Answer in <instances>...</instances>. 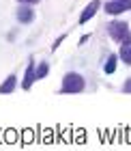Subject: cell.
Here are the masks:
<instances>
[{
    "instance_id": "5bb4252c",
    "label": "cell",
    "mask_w": 131,
    "mask_h": 151,
    "mask_svg": "<svg viewBox=\"0 0 131 151\" xmlns=\"http://www.w3.org/2000/svg\"><path fill=\"white\" fill-rule=\"evenodd\" d=\"M125 2H131V0H125Z\"/></svg>"
},
{
    "instance_id": "30bf717a",
    "label": "cell",
    "mask_w": 131,
    "mask_h": 151,
    "mask_svg": "<svg viewBox=\"0 0 131 151\" xmlns=\"http://www.w3.org/2000/svg\"><path fill=\"white\" fill-rule=\"evenodd\" d=\"M47 73H50V65H47L45 60H43V63H39L37 65V78L43 80V78H47Z\"/></svg>"
},
{
    "instance_id": "8fae6325",
    "label": "cell",
    "mask_w": 131,
    "mask_h": 151,
    "mask_svg": "<svg viewBox=\"0 0 131 151\" xmlns=\"http://www.w3.org/2000/svg\"><path fill=\"white\" fill-rule=\"evenodd\" d=\"M65 39H67V35H60V37H56V39H54V43H52V52H56L58 47H60V43H63Z\"/></svg>"
},
{
    "instance_id": "8992f818",
    "label": "cell",
    "mask_w": 131,
    "mask_h": 151,
    "mask_svg": "<svg viewBox=\"0 0 131 151\" xmlns=\"http://www.w3.org/2000/svg\"><path fill=\"white\" fill-rule=\"evenodd\" d=\"M101 0H90L84 9H82V13H80V19H78V24H88L90 19L99 13V9H101Z\"/></svg>"
},
{
    "instance_id": "9c48e42d",
    "label": "cell",
    "mask_w": 131,
    "mask_h": 151,
    "mask_svg": "<svg viewBox=\"0 0 131 151\" xmlns=\"http://www.w3.org/2000/svg\"><path fill=\"white\" fill-rule=\"evenodd\" d=\"M118 58H120L125 65H129V67H131V41H129V43H120Z\"/></svg>"
},
{
    "instance_id": "5b68a950",
    "label": "cell",
    "mask_w": 131,
    "mask_h": 151,
    "mask_svg": "<svg viewBox=\"0 0 131 151\" xmlns=\"http://www.w3.org/2000/svg\"><path fill=\"white\" fill-rule=\"evenodd\" d=\"M37 80H39L37 78V63H34V58H28L26 69H24V78H22V88L24 91H30Z\"/></svg>"
},
{
    "instance_id": "3957f363",
    "label": "cell",
    "mask_w": 131,
    "mask_h": 151,
    "mask_svg": "<svg viewBox=\"0 0 131 151\" xmlns=\"http://www.w3.org/2000/svg\"><path fill=\"white\" fill-rule=\"evenodd\" d=\"M103 11L108 13L110 17H116V15H122L131 9V2H125V0H108L105 4L101 6Z\"/></svg>"
},
{
    "instance_id": "ba28073f",
    "label": "cell",
    "mask_w": 131,
    "mask_h": 151,
    "mask_svg": "<svg viewBox=\"0 0 131 151\" xmlns=\"http://www.w3.org/2000/svg\"><path fill=\"white\" fill-rule=\"evenodd\" d=\"M118 54H108L105 56V63H103V73H108V76H112L114 71H116V65H118Z\"/></svg>"
},
{
    "instance_id": "6da1fadb",
    "label": "cell",
    "mask_w": 131,
    "mask_h": 151,
    "mask_svg": "<svg viewBox=\"0 0 131 151\" xmlns=\"http://www.w3.org/2000/svg\"><path fill=\"white\" fill-rule=\"evenodd\" d=\"M84 88H86V80L78 71H67L63 76V80H60V93H65V95H78Z\"/></svg>"
},
{
    "instance_id": "7a4b0ae2",
    "label": "cell",
    "mask_w": 131,
    "mask_h": 151,
    "mask_svg": "<svg viewBox=\"0 0 131 151\" xmlns=\"http://www.w3.org/2000/svg\"><path fill=\"white\" fill-rule=\"evenodd\" d=\"M108 35H110L112 41H116V43H129L131 41V28L122 19H112V22L108 24Z\"/></svg>"
},
{
    "instance_id": "4fadbf2b",
    "label": "cell",
    "mask_w": 131,
    "mask_h": 151,
    "mask_svg": "<svg viewBox=\"0 0 131 151\" xmlns=\"http://www.w3.org/2000/svg\"><path fill=\"white\" fill-rule=\"evenodd\" d=\"M17 2H26V4H37V2H41V0H17Z\"/></svg>"
},
{
    "instance_id": "7c38bea8",
    "label": "cell",
    "mask_w": 131,
    "mask_h": 151,
    "mask_svg": "<svg viewBox=\"0 0 131 151\" xmlns=\"http://www.w3.org/2000/svg\"><path fill=\"white\" fill-rule=\"evenodd\" d=\"M122 93H131V78L125 80V84H122Z\"/></svg>"
},
{
    "instance_id": "52a82bcc",
    "label": "cell",
    "mask_w": 131,
    "mask_h": 151,
    "mask_svg": "<svg viewBox=\"0 0 131 151\" xmlns=\"http://www.w3.org/2000/svg\"><path fill=\"white\" fill-rule=\"evenodd\" d=\"M17 84H19V82H17V76H15V73H9L2 82H0V95H9V93H13V91L17 88Z\"/></svg>"
},
{
    "instance_id": "277c9868",
    "label": "cell",
    "mask_w": 131,
    "mask_h": 151,
    "mask_svg": "<svg viewBox=\"0 0 131 151\" xmlns=\"http://www.w3.org/2000/svg\"><path fill=\"white\" fill-rule=\"evenodd\" d=\"M34 17H37V13H34L32 9V4H26V2H19L17 4V9H15V19L19 24H32L34 22Z\"/></svg>"
}]
</instances>
